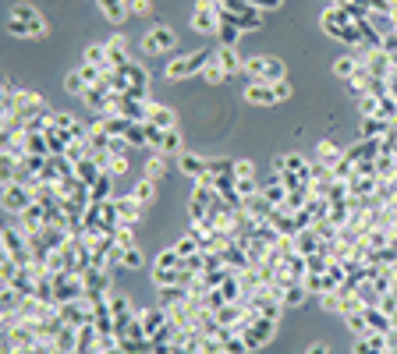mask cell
I'll use <instances>...</instances> for the list:
<instances>
[{"label":"cell","instance_id":"obj_1","mask_svg":"<svg viewBox=\"0 0 397 354\" xmlns=\"http://www.w3.org/2000/svg\"><path fill=\"white\" fill-rule=\"evenodd\" d=\"M320 25L326 29V36L341 39V43H348V47H359V43H362V29L354 25L351 18L344 14V8H337V4H330V8L323 11Z\"/></svg>","mask_w":397,"mask_h":354},{"label":"cell","instance_id":"obj_2","mask_svg":"<svg viewBox=\"0 0 397 354\" xmlns=\"http://www.w3.org/2000/svg\"><path fill=\"white\" fill-rule=\"evenodd\" d=\"M32 202H36V199H32L29 184H22V181H4V210H8V213L22 216Z\"/></svg>","mask_w":397,"mask_h":354},{"label":"cell","instance_id":"obj_3","mask_svg":"<svg viewBox=\"0 0 397 354\" xmlns=\"http://www.w3.org/2000/svg\"><path fill=\"white\" fill-rule=\"evenodd\" d=\"M274 333H277V319L256 316V319H252V326H248V329L241 333V337H245L248 351H259V347H266L269 340H274Z\"/></svg>","mask_w":397,"mask_h":354},{"label":"cell","instance_id":"obj_4","mask_svg":"<svg viewBox=\"0 0 397 354\" xmlns=\"http://www.w3.org/2000/svg\"><path fill=\"white\" fill-rule=\"evenodd\" d=\"M210 53H206V50H195V53H188V57H178L174 60V64H167V78H188V75H195V71H202L206 64H210Z\"/></svg>","mask_w":397,"mask_h":354},{"label":"cell","instance_id":"obj_5","mask_svg":"<svg viewBox=\"0 0 397 354\" xmlns=\"http://www.w3.org/2000/svg\"><path fill=\"white\" fill-rule=\"evenodd\" d=\"M192 29L195 32H217L220 29V8L213 4V0H199L195 4V14H192Z\"/></svg>","mask_w":397,"mask_h":354},{"label":"cell","instance_id":"obj_6","mask_svg":"<svg viewBox=\"0 0 397 354\" xmlns=\"http://www.w3.org/2000/svg\"><path fill=\"white\" fill-rule=\"evenodd\" d=\"M124 75H128V92L132 99H149V71H145L142 64H124L121 68Z\"/></svg>","mask_w":397,"mask_h":354},{"label":"cell","instance_id":"obj_7","mask_svg":"<svg viewBox=\"0 0 397 354\" xmlns=\"http://www.w3.org/2000/svg\"><path fill=\"white\" fill-rule=\"evenodd\" d=\"M60 319H64V326L78 329V326L93 323V305H89L86 298H78V301H68V305H60Z\"/></svg>","mask_w":397,"mask_h":354},{"label":"cell","instance_id":"obj_8","mask_svg":"<svg viewBox=\"0 0 397 354\" xmlns=\"http://www.w3.org/2000/svg\"><path fill=\"white\" fill-rule=\"evenodd\" d=\"M217 255L224 259V266H227V269H234V273H241V269L252 266V259H248V252L241 248V241H224V248H220Z\"/></svg>","mask_w":397,"mask_h":354},{"label":"cell","instance_id":"obj_9","mask_svg":"<svg viewBox=\"0 0 397 354\" xmlns=\"http://www.w3.org/2000/svg\"><path fill=\"white\" fill-rule=\"evenodd\" d=\"M178 43V36L167 29V25H156L149 36H142V50L145 53H163V50H171Z\"/></svg>","mask_w":397,"mask_h":354},{"label":"cell","instance_id":"obj_10","mask_svg":"<svg viewBox=\"0 0 397 354\" xmlns=\"http://www.w3.org/2000/svg\"><path fill=\"white\" fill-rule=\"evenodd\" d=\"M362 316H365V326H369V333H387L394 329V323H390V312H383V308H376V305H365L362 308Z\"/></svg>","mask_w":397,"mask_h":354},{"label":"cell","instance_id":"obj_11","mask_svg":"<svg viewBox=\"0 0 397 354\" xmlns=\"http://www.w3.org/2000/svg\"><path fill=\"white\" fill-rule=\"evenodd\" d=\"M139 319H142V326H145V337L153 340L156 333L167 326V319H171V316H167V308L156 305V308H142V312H139Z\"/></svg>","mask_w":397,"mask_h":354},{"label":"cell","instance_id":"obj_12","mask_svg":"<svg viewBox=\"0 0 397 354\" xmlns=\"http://www.w3.org/2000/svg\"><path fill=\"white\" fill-rule=\"evenodd\" d=\"M47 227V205L43 202H32L29 210L22 213V231L25 234H39Z\"/></svg>","mask_w":397,"mask_h":354},{"label":"cell","instance_id":"obj_13","mask_svg":"<svg viewBox=\"0 0 397 354\" xmlns=\"http://www.w3.org/2000/svg\"><path fill=\"white\" fill-rule=\"evenodd\" d=\"M114 202H117V216H121V223L135 227V223L142 220V202H139L135 195H121V199H114Z\"/></svg>","mask_w":397,"mask_h":354},{"label":"cell","instance_id":"obj_14","mask_svg":"<svg viewBox=\"0 0 397 354\" xmlns=\"http://www.w3.org/2000/svg\"><path fill=\"white\" fill-rule=\"evenodd\" d=\"M96 124H99V128L107 131L110 138H124V135H128V128H132V121L121 117V114H103V117H96Z\"/></svg>","mask_w":397,"mask_h":354},{"label":"cell","instance_id":"obj_15","mask_svg":"<svg viewBox=\"0 0 397 354\" xmlns=\"http://www.w3.org/2000/svg\"><path fill=\"white\" fill-rule=\"evenodd\" d=\"M245 99L248 103H259V107H269V103H280L274 86H266V81H248V89H245Z\"/></svg>","mask_w":397,"mask_h":354},{"label":"cell","instance_id":"obj_16","mask_svg":"<svg viewBox=\"0 0 397 354\" xmlns=\"http://www.w3.org/2000/svg\"><path fill=\"white\" fill-rule=\"evenodd\" d=\"M192 301V290L188 287H160V308H178V305H188Z\"/></svg>","mask_w":397,"mask_h":354},{"label":"cell","instance_id":"obj_17","mask_svg":"<svg viewBox=\"0 0 397 354\" xmlns=\"http://www.w3.org/2000/svg\"><path fill=\"white\" fill-rule=\"evenodd\" d=\"M178 166H181L184 174H192V177L210 174V160H206V156H195V153H181V156H178Z\"/></svg>","mask_w":397,"mask_h":354},{"label":"cell","instance_id":"obj_18","mask_svg":"<svg viewBox=\"0 0 397 354\" xmlns=\"http://www.w3.org/2000/svg\"><path fill=\"white\" fill-rule=\"evenodd\" d=\"M103 47H107V57H110V64H114V68L132 64V60H128V43H124V36H110Z\"/></svg>","mask_w":397,"mask_h":354},{"label":"cell","instance_id":"obj_19","mask_svg":"<svg viewBox=\"0 0 397 354\" xmlns=\"http://www.w3.org/2000/svg\"><path fill=\"white\" fill-rule=\"evenodd\" d=\"M341 156H344V153H341L330 138H323V142L316 145V163H320V166H326V170H333V166L341 163Z\"/></svg>","mask_w":397,"mask_h":354},{"label":"cell","instance_id":"obj_20","mask_svg":"<svg viewBox=\"0 0 397 354\" xmlns=\"http://www.w3.org/2000/svg\"><path fill=\"white\" fill-rule=\"evenodd\" d=\"M354 354H387V337L383 333H365V337L354 344Z\"/></svg>","mask_w":397,"mask_h":354},{"label":"cell","instance_id":"obj_21","mask_svg":"<svg viewBox=\"0 0 397 354\" xmlns=\"http://www.w3.org/2000/svg\"><path fill=\"white\" fill-rule=\"evenodd\" d=\"M217 64L227 71V78H231L234 71H241V68H245V60L238 57V50H234V47H220V50H217Z\"/></svg>","mask_w":397,"mask_h":354},{"label":"cell","instance_id":"obj_22","mask_svg":"<svg viewBox=\"0 0 397 354\" xmlns=\"http://www.w3.org/2000/svg\"><path fill=\"white\" fill-rule=\"evenodd\" d=\"M75 177H78L82 184H86V188H93V184H96V181L103 177V170H99V163H96V160L89 156V160H82V163L75 166Z\"/></svg>","mask_w":397,"mask_h":354},{"label":"cell","instance_id":"obj_23","mask_svg":"<svg viewBox=\"0 0 397 354\" xmlns=\"http://www.w3.org/2000/svg\"><path fill=\"white\" fill-rule=\"evenodd\" d=\"M167 170H171V160H167V153H153L149 160H145V177H149V181H163Z\"/></svg>","mask_w":397,"mask_h":354},{"label":"cell","instance_id":"obj_24","mask_svg":"<svg viewBox=\"0 0 397 354\" xmlns=\"http://www.w3.org/2000/svg\"><path fill=\"white\" fill-rule=\"evenodd\" d=\"M99 4V11L110 18V22H124V18H128L132 11H128V0H96Z\"/></svg>","mask_w":397,"mask_h":354},{"label":"cell","instance_id":"obj_25","mask_svg":"<svg viewBox=\"0 0 397 354\" xmlns=\"http://www.w3.org/2000/svg\"><path fill=\"white\" fill-rule=\"evenodd\" d=\"M390 131L387 117H362V138H383Z\"/></svg>","mask_w":397,"mask_h":354},{"label":"cell","instance_id":"obj_26","mask_svg":"<svg viewBox=\"0 0 397 354\" xmlns=\"http://www.w3.org/2000/svg\"><path fill=\"white\" fill-rule=\"evenodd\" d=\"M217 36H220V43H224V47H238L241 29H238V25H234L227 14H220V29H217Z\"/></svg>","mask_w":397,"mask_h":354},{"label":"cell","instance_id":"obj_27","mask_svg":"<svg viewBox=\"0 0 397 354\" xmlns=\"http://www.w3.org/2000/svg\"><path fill=\"white\" fill-rule=\"evenodd\" d=\"M86 64H96L103 75H107V71H117V68L110 64V57H107V47H86Z\"/></svg>","mask_w":397,"mask_h":354},{"label":"cell","instance_id":"obj_28","mask_svg":"<svg viewBox=\"0 0 397 354\" xmlns=\"http://www.w3.org/2000/svg\"><path fill=\"white\" fill-rule=\"evenodd\" d=\"M174 252H178L181 259H192V255H199L202 248H199V238H195V231H188L184 238H178V241H174Z\"/></svg>","mask_w":397,"mask_h":354},{"label":"cell","instance_id":"obj_29","mask_svg":"<svg viewBox=\"0 0 397 354\" xmlns=\"http://www.w3.org/2000/svg\"><path fill=\"white\" fill-rule=\"evenodd\" d=\"M8 32H11V36H32V39H43V36H47V25H29V22H14V18H8Z\"/></svg>","mask_w":397,"mask_h":354},{"label":"cell","instance_id":"obj_30","mask_svg":"<svg viewBox=\"0 0 397 354\" xmlns=\"http://www.w3.org/2000/svg\"><path fill=\"white\" fill-rule=\"evenodd\" d=\"M11 18H14V22H29V25H47L43 14H39L36 8H29V4H14V8H11Z\"/></svg>","mask_w":397,"mask_h":354},{"label":"cell","instance_id":"obj_31","mask_svg":"<svg viewBox=\"0 0 397 354\" xmlns=\"http://www.w3.org/2000/svg\"><path fill=\"white\" fill-rule=\"evenodd\" d=\"M263 81H266V86H277V81H284V60L266 57V64H263Z\"/></svg>","mask_w":397,"mask_h":354},{"label":"cell","instance_id":"obj_32","mask_svg":"<svg viewBox=\"0 0 397 354\" xmlns=\"http://www.w3.org/2000/svg\"><path fill=\"white\" fill-rule=\"evenodd\" d=\"M359 71H362V64H359L354 57H337V60H333V75H337V78H348V81H351Z\"/></svg>","mask_w":397,"mask_h":354},{"label":"cell","instance_id":"obj_33","mask_svg":"<svg viewBox=\"0 0 397 354\" xmlns=\"http://www.w3.org/2000/svg\"><path fill=\"white\" fill-rule=\"evenodd\" d=\"M305 294H309V287H305L302 280H291V283L284 287V305H287V308H295V305L305 301Z\"/></svg>","mask_w":397,"mask_h":354},{"label":"cell","instance_id":"obj_34","mask_svg":"<svg viewBox=\"0 0 397 354\" xmlns=\"http://www.w3.org/2000/svg\"><path fill=\"white\" fill-rule=\"evenodd\" d=\"M110 188H114V174H103L93 188H89V199H93V202H110Z\"/></svg>","mask_w":397,"mask_h":354},{"label":"cell","instance_id":"obj_35","mask_svg":"<svg viewBox=\"0 0 397 354\" xmlns=\"http://www.w3.org/2000/svg\"><path fill=\"white\" fill-rule=\"evenodd\" d=\"M149 121L156 124V128H160V131H171L178 117H174V110H171V107H153V114H149Z\"/></svg>","mask_w":397,"mask_h":354},{"label":"cell","instance_id":"obj_36","mask_svg":"<svg viewBox=\"0 0 397 354\" xmlns=\"http://www.w3.org/2000/svg\"><path fill=\"white\" fill-rule=\"evenodd\" d=\"M263 199H269V202L277 205V210H280V205L287 202V188H284V184H280V177H274V181L266 184V188H263Z\"/></svg>","mask_w":397,"mask_h":354},{"label":"cell","instance_id":"obj_37","mask_svg":"<svg viewBox=\"0 0 397 354\" xmlns=\"http://www.w3.org/2000/svg\"><path fill=\"white\" fill-rule=\"evenodd\" d=\"M142 205H149L153 199H156V181H149V177H142L139 184H135V192H132Z\"/></svg>","mask_w":397,"mask_h":354},{"label":"cell","instance_id":"obj_38","mask_svg":"<svg viewBox=\"0 0 397 354\" xmlns=\"http://www.w3.org/2000/svg\"><path fill=\"white\" fill-rule=\"evenodd\" d=\"M156 153H181V135H178V128H171V131H163V138H160V149Z\"/></svg>","mask_w":397,"mask_h":354},{"label":"cell","instance_id":"obj_39","mask_svg":"<svg viewBox=\"0 0 397 354\" xmlns=\"http://www.w3.org/2000/svg\"><path fill=\"white\" fill-rule=\"evenodd\" d=\"M156 266H160V269H184V259L174 252V248H167V252L156 255Z\"/></svg>","mask_w":397,"mask_h":354},{"label":"cell","instance_id":"obj_40","mask_svg":"<svg viewBox=\"0 0 397 354\" xmlns=\"http://www.w3.org/2000/svg\"><path fill=\"white\" fill-rule=\"evenodd\" d=\"M107 301H110L114 319H117V316H128V312H132V301L124 298V294H117V290H110V294H107Z\"/></svg>","mask_w":397,"mask_h":354},{"label":"cell","instance_id":"obj_41","mask_svg":"<svg viewBox=\"0 0 397 354\" xmlns=\"http://www.w3.org/2000/svg\"><path fill=\"white\" fill-rule=\"evenodd\" d=\"M124 142L128 145H145V121H132V128H128V135H124Z\"/></svg>","mask_w":397,"mask_h":354},{"label":"cell","instance_id":"obj_42","mask_svg":"<svg viewBox=\"0 0 397 354\" xmlns=\"http://www.w3.org/2000/svg\"><path fill=\"white\" fill-rule=\"evenodd\" d=\"M89 86H86V78H82V71H71L68 78H64V92H71V96H82Z\"/></svg>","mask_w":397,"mask_h":354},{"label":"cell","instance_id":"obj_43","mask_svg":"<svg viewBox=\"0 0 397 354\" xmlns=\"http://www.w3.org/2000/svg\"><path fill=\"white\" fill-rule=\"evenodd\" d=\"M202 78H206V81H210V86H220V81L227 78V71H224V68L217 64V57H213V60H210V64H206V68H202Z\"/></svg>","mask_w":397,"mask_h":354},{"label":"cell","instance_id":"obj_44","mask_svg":"<svg viewBox=\"0 0 397 354\" xmlns=\"http://www.w3.org/2000/svg\"><path fill=\"white\" fill-rule=\"evenodd\" d=\"M263 64H266V57H248L241 71H245L248 78H252V81H263Z\"/></svg>","mask_w":397,"mask_h":354},{"label":"cell","instance_id":"obj_45","mask_svg":"<svg viewBox=\"0 0 397 354\" xmlns=\"http://www.w3.org/2000/svg\"><path fill=\"white\" fill-rule=\"evenodd\" d=\"M114 241H117L121 248H135V234H132V227H128V223H121L117 231H114Z\"/></svg>","mask_w":397,"mask_h":354},{"label":"cell","instance_id":"obj_46","mask_svg":"<svg viewBox=\"0 0 397 354\" xmlns=\"http://www.w3.org/2000/svg\"><path fill=\"white\" fill-rule=\"evenodd\" d=\"M344 319H348V329H351V333H359V337H365V333H369L362 312H351V316H344Z\"/></svg>","mask_w":397,"mask_h":354},{"label":"cell","instance_id":"obj_47","mask_svg":"<svg viewBox=\"0 0 397 354\" xmlns=\"http://www.w3.org/2000/svg\"><path fill=\"white\" fill-rule=\"evenodd\" d=\"M78 71H82V78H86V86H89V89H93V86H99V81H103V71H99L96 64H82Z\"/></svg>","mask_w":397,"mask_h":354},{"label":"cell","instance_id":"obj_48","mask_svg":"<svg viewBox=\"0 0 397 354\" xmlns=\"http://www.w3.org/2000/svg\"><path fill=\"white\" fill-rule=\"evenodd\" d=\"M238 192H241V199H252V195H259L263 188L256 184V177H238Z\"/></svg>","mask_w":397,"mask_h":354},{"label":"cell","instance_id":"obj_49","mask_svg":"<svg viewBox=\"0 0 397 354\" xmlns=\"http://www.w3.org/2000/svg\"><path fill=\"white\" fill-rule=\"evenodd\" d=\"M359 110H362V117H380V99H376V96H362Z\"/></svg>","mask_w":397,"mask_h":354},{"label":"cell","instance_id":"obj_50","mask_svg":"<svg viewBox=\"0 0 397 354\" xmlns=\"http://www.w3.org/2000/svg\"><path fill=\"white\" fill-rule=\"evenodd\" d=\"M124 170H128V156H124V153H110V166H107V174H124Z\"/></svg>","mask_w":397,"mask_h":354},{"label":"cell","instance_id":"obj_51","mask_svg":"<svg viewBox=\"0 0 397 354\" xmlns=\"http://www.w3.org/2000/svg\"><path fill=\"white\" fill-rule=\"evenodd\" d=\"M142 252L139 248H124V269H142Z\"/></svg>","mask_w":397,"mask_h":354},{"label":"cell","instance_id":"obj_52","mask_svg":"<svg viewBox=\"0 0 397 354\" xmlns=\"http://www.w3.org/2000/svg\"><path fill=\"white\" fill-rule=\"evenodd\" d=\"M160 138H163V131L156 128V124H153V121H145V142H149V145H153V149H160Z\"/></svg>","mask_w":397,"mask_h":354},{"label":"cell","instance_id":"obj_53","mask_svg":"<svg viewBox=\"0 0 397 354\" xmlns=\"http://www.w3.org/2000/svg\"><path fill=\"white\" fill-rule=\"evenodd\" d=\"M50 124H53V128H60V131H71V128H75V117H71V114H53Z\"/></svg>","mask_w":397,"mask_h":354},{"label":"cell","instance_id":"obj_54","mask_svg":"<svg viewBox=\"0 0 397 354\" xmlns=\"http://www.w3.org/2000/svg\"><path fill=\"white\" fill-rule=\"evenodd\" d=\"M252 174H256L252 160H234V177H252Z\"/></svg>","mask_w":397,"mask_h":354},{"label":"cell","instance_id":"obj_55","mask_svg":"<svg viewBox=\"0 0 397 354\" xmlns=\"http://www.w3.org/2000/svg\"><path fill=\"white\" fill-rule=\"evenodd\" d=\"M128 11H132V14H142V18H145V14L153 11V4H149V0H128Z\"/></svg>","mask_w":397,"mask_h":354},{"label":"cell","instance_id":"obj_56","mask_svg":"<svg viewBox=\"0 0 397 354\" xmlns=\"http://www.w3.org/2000/svg\"><path fill=\"white\" fill-rule=\"evenodd\" d=\"M274 92H277V99H287V96H291V81H277Z\"/></svg>","mask_w":397,"mask_h":354},{"label":"cell","instance_id":"obj_57","mask_svg":"<svg viewBox=\"0 0 397 354\" xmlns=\"http://www.w3.org/2000/svg\"><path fill=\"white\" fill-rule=\"evenodd\" d=\"M305 354H330V351H326V344H309Z\"/></svg>","mask_w":397,"mask_h":354},{"label":"cell","instance_id":"obj_58","mask_svg":"<svg viewBox=\"0 0 397 354\" xmlns=\"http://www.w3.org/2000/svg\"><path fill=\"white\" fill-rule=\"evenodd\" d=\"M252 4H256V11H259V8H280V0H252Z\"/></svg>","mask_w":397,"mask_h":354},{"label":"cell","instance_id":"obj_59","mask_svg":"<svg viewBox=\"0 0 397 354\" xmlns=\"http://www.w3.org/2000/svg\"><path fill=\"white\" fill-rule=\"evenodd\" d=\"M390 323H394V329H397V308L390 312Z\"/></svg>","mask_w":397,"mask_h":354},{"label":"cell","instance_id":"obj_60","mask_svg":"<svg viewBox=\"0 0 397 354\" xmlns=\"http://www.w3.org/2000/svg\"><path fill=\"white\" fill-rule=\"evenodd\" d=\"M333 4H351V0H333Z\"/></svg>","mask_w":397,"mask_h":354}]
</instances>
